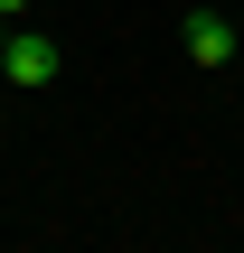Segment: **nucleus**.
Segmentation results:
<instances>
[{"instance_id":"nucleus-1","label":"nucleus","mask_w":244,"mask_h":253,"mask_svg":"<svg viewBox=\"0 0 244 253\" xmlns=\"http://www.w3.org/2000/svg\"><path fill=\"white\" fill-rule=\"evenodd\" d=\"M0 75H9V84H47V75H56V38H38V28H9V47H0Z\"/></svg>"},{"instance_id":"nucleus-2","label":"nucleus","mask_w":244,"mask_h":253,"mask_svg":"<svg viewBox=\"0 0 244 253\" xmlns=\"http://www.w3.org/2000/svg\"><path fill=\"white\" fill-rule=\"evenodd\" d=\"M188 56H197V66H235L244 47H235V28H226L216 9H197V19H188Z\"/></svg>"},{"instance_id":"nucleus-3","label":"nucleus","mask_w":244,"mask_h":253,"mask_svg":"<svg viewBox=\"0 0 244 253\" xmlns=\"http://www.w3.org/2000/svg\"><path fill=\"white\" fill-rule=\"evenodd\" d=\"M19 9H28V0H0V19H19Z\"/></svg>"},{"instance_id":"nucleus-4","label":"nucleus","mask_w":244,"mask_h":253,"mask_svg":"<svg viewBox=\"0 0 244 253\" xmlns=\"http://www.w3.org/2000/svg\"><path fill=\"white\" fill-rule=\"evenodd\" d=\"M0 47H9V28H0Z\"/></svg>"},{"instance_id":"nucleus-5","label":"nucleus","mask_w":244,"mask_h":253,"mask_svg":"<svg viewBox=\"0 0 244 253\" xmlns=\"http://www.w3.org/2000/svg\"><path fill=\"white\" fill-rule=\"evenodd\" d=\"M235 66H244V56H235Z\"/></svg>"}]
</instances>
